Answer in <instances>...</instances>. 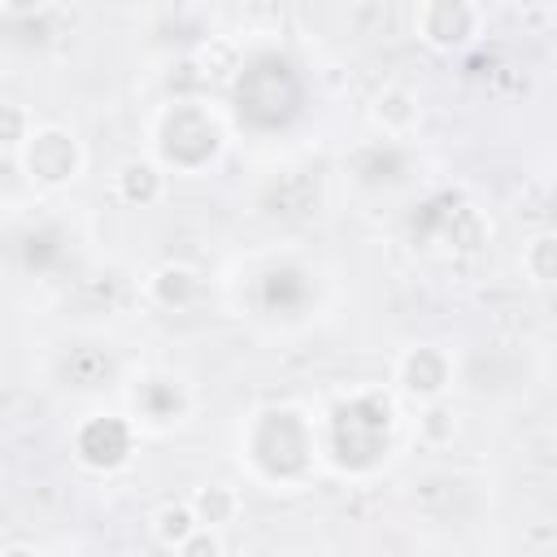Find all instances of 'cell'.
<instances>
[{
	"label": "cell",
	"instance_id": "6da1fadb",
	"mask_svg": "<svg viewBox=\"0 0 557 557\" xmlns=\"http://www.w3.org/2000/svg\"><path fill=\"white\" fill-rule=\"evenodd\" d=\"M17 161L26 165L30 183H39V187H61V183L78 178V170H83V144H78V135L65 131V126H39L35 139L26 144V152H22Z\"/></svg>",
	"mask_w": 557,
	"mask_h": 557
},
{
	"label": "cell",
	"instance_id": "7a4b0ae2",
	"mask_svg": "<svg viewBox=\"0 0 557 557\" xmlns=\"http://www.w3.org/2000/svg\"><path fill=\"white\" fill-rule=\"evenodd\" d=\"M483 26V9L479 4H466V0H426L418 4L413 13V30L422 44L440 48V52H453V48H466Z\"/></svg>",
	"mask_w": 557,
	"mask_h": 557
},
{
	"label": "cell",
	"instance_id": "3957f363",
	"mask_svg": "<svg viewBox=\"0 0 557 557\" xmlns=\"http://www.w3.org/2000/svg\"><path fill=\"white\" fill-rule=\"evenodd\" d=\"M396 379H400L405 396L431 405V400L444 396V387H448V379H453V366H448V357H444L440 344H413V348L400 357Z\"/></svg>",
	"mask_w": 557,
	"mask_h": 557
},
{
	"label": "cell",
	"instance_id": "277c9868",
	"mask_svg": "<svg viewBox=\"0 0 557 557\" xmlns=\"http://www.w3.org/2000/svg\"><path fill=\"white\" fill-rule=\"evenodd\" d=\"M370 122H374L383 135L405 139V135L418 131V122H422V104H418V96H413L409 87L392 83V87H379V91H374V100H370Z\"/></svg>",
	"mask_w": 557,
	"mask_h": 557
},
{
	"label": "cell",
	"instance_id": "5b68a950",
	"mask_svg": "<svg viewBox=\"0 0 557 557\" xmlns=\"http://www.w3.org/2000/svg\"><path fill=\"white\" fill-rule=\"evenodd\" d=\"M165 170L157 165V161H148V157H131V161H122L117 165V174H113V191H117V200L122 205H131V209H152L161 196H165Z\"/></svg>",
	"mask_w": 557,
	"mask_h": 557
},
{
	"label": "cell",
	"instance_id": "8992f818",
	"mask_svg": "<svg viewBox=\"0 0 557 557\" xmlns=\"http://www.w3.org/2000/svg\"><path fill=\"white\" fill-rule=\"evenodd\" d=\"M187 505L196 509L200 527H209V531L231 527L239 518V509H244V500H239V492L231 483H200V487H191Z\"/></svg>",
	"mask_w": 557,
	"mask_h": 557
},
{
	"label": "cell",
	"instance_id": "52a82bcc",
	"mask_svg": "<svg viewBox=\"0 0 557 557\" xmlns=\"http://www.w3.org/2000/svg\"><path fill=\"white\" fill-rule=\"evenodd\" d=\"M196 292H200V278L187 265H161V270L148 274V296L161 309H183V305L196 300Z\"/></svg>",
	"mask_w": 557,
	"mask_h": 557
},
{
	"label": "cell",
	"instance_id": "ba28073f",
	"mask_svg": "<svg viewBox=\"0 0 557 557\" xmlns=\"http://www.w3.org/2000/svg\"><path fill=\"white\" fill-rule=\"evenodd\" d=\"M196 531H200V518H196V509H191L187 500H165V505L152 509V540H157V544L178 548V544H187Z\"/></svg>",
	"mask_w": 557,
	"mask_h": 557
},
{
	"label": "cell",
	"instance_id": "9c48e42d",
	"mask_svg": "<svg viewBox=\"0 0 557 557\" xmlns=\"http://www.w3.org/2000/svg\"><path fill=\"white\" fill-rule=\"evenodd\" d=\"M35 117H30V109L22 104V100H4L0 104V152H4V161H17L22 152H26V144L35 139Z\"/></svg>",
	"mask_w": 557,
	"mask_h": 557
},
{
	"label": "cell",
	"instance_id": "30bf717a",
	"mask_svg": "<svg viewBox=\"0 0 557 557\" xmlns=\"http://www.w3.org/2000/svg\"><path fill=\"white\" fill-rule=\"evenodd\" d=\"M522 274L535 287H557V231H540L522 248Z\"/></svg>",
	"mask_w": 557,
	"mask_h": 557
},
{
	"label": "cell",
	"instance_id": "8fae6325",
	"mask_svg": "<svg viewBox=\"0 0 557 557\" xmlns=\"http://www.w3.org/2000/svg\"><path fill=\"white\" fill-rule=\"evenodd\" d=\"M418 440H422L426 448L453 444V440H457V413H453V405H444V400L422 405V413H418Z\"/></svg>",
	"mask_w": 557,
	"mask_h": 557
},
{
	"label": "cell",
	"instance_id": "7c38bea8",
	"mask_svg": "<svg viewBox=\"0 0 557 557\" xmlns=\"http://www.w3.org/2000/svg\"><path fill=\"white\" fill-rule=\"evenodd\" d=\"M226 548H222V535L218 531H209V527H200L187 544H178L174 548V557H222Z\"/></svg>",
	"mask_w": 557,
	"mask_h": 557
},
{
	"label": "cell",
	"instance_id": "4fadbf2b",
	"mask_svg": "<svg viewBox=\"0 0 557 557\" xmlns=\"http://www.w3.org/2000/svg\"><path fill=\"white\" fill-rule=\"evenodd\" d=\"M0 557H39V553H35L30 544H9V548H4Z\"/></svg>",
	"mask_w": 557,
	"mask_h": 557
}]
</instances>
